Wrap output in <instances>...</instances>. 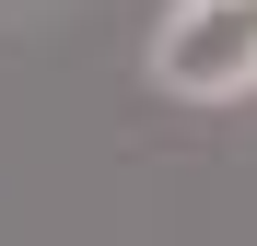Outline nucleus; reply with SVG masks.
<instances>
[{
  "instance_id": "1",
  "label": "nucleus",
  "mask_w": 257,
  "mask_h": 246,
  "mask_svg": "<svg viewBox=\"0 0 257 246\" xmlns=\"http://www.w3.org/2000/svg\"><path fill=\"white\" fill-rule=\"evenodd\" d=\"M152 82L176 106L257 94V0H176V12L152 24Z\"/></svg>"
}]
</instances>
